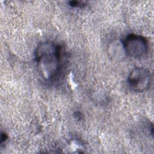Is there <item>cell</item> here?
<instances>
[{
  "mask_svg": "<svg viewBox=\"0 0 154 154\" xmlns=\"http://www.w3.org/2000/svg\"><path fill=\"white\" fill-rule=\"evenodd\" d=\"M38 71L45 81L53 80L58 74L61 67L62 48L53 42L40 43L34 52Z\"/></svg>",
  "mask_w": 154,
  "mask_h": 154,
  "instance_id": "1",
  "label": "cell"
},
{
  "mask_svg": "<svg viewBox=\"0 0 154 154\" xmlns=\"http://www.w3.org/2000/svg\"><path fill=\"white\" fill-rule=\"evenodd\" d=\"M124 52L134 58H140L147 53L149 44L146 37L135 34L127 35L122 40Z\"/></svg>",
  "mask_w": 154,
  "mask_h": 154,
  "instance_id": "2",
  "label": "cell"
},
{
  "mask_svg": "<svg viewBox=\"0 0 154 154\" xmlns=\"http://www.w3.org/2000/svg\"><path fill=\"white\" fill-rule=\"evenodd\" d=\"M151 81L149 70L142 67L134 68L128 76L130 88L135 92H143L148 89Z\"/></svg>",
  "mask_w": 154,
  "mask_h": 154,
  "instance_id": "3",
  "label": "cell"
},
{
  "mask_svg": "<svg viewBox=\"0 0 154 154\" xmlns=\"http://www.w3.org/2000/svg\"><path fill=\"white\" fill-rule=\"evenodd\" d=\"M69 5L72 7H80L82 8L86 5V4L84 1H71L69 2Z\"/></svg>",
  "mask_w": 154,
  "mask_h": 154,
  "instance_id": "4",
  "label": "cell"
},
{
  "mask_svg": "<svg viewBox=\"0 0 154 154\" xmlns=\"http://www.w3.org/2000/svg\"><path fill=\"white\" fill-rule=\"evenodd\" d=\"M7 139V135L5 133H2L1 134V143L2 144L4 141H5Z\"/></svg>",
  "mask_w": 154,
  "mask_h": 154,
  "instance_id": "5",
  "label": "cell"
}]
</instances>
